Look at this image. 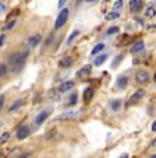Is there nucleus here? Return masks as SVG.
<instances>
[{
    "mask_svg": "<svg viewBox=\"0 0 156 158\" xmlns=\"http://www.w3.org/2000/svg\"><path fill=\"white\" fill-rule=\"evenodd\" d=\"M28 51H30V48L27 46L24 49V52H14V53L10 55L9 59H7V67H9L10 72L20 73L22 70L24 64H25V59L28 56Z\"/></svg>",
    "mask_w": 156,
    "mask_h": 158,
    "instance_id": "nucleus-1",
    "label": "nucleus"
},
{
    "mask_svg": "<svg viewBox=\"0 0 156 158\" xmlns=\"http://www.w3.org/2000/svg\"><path fill=\"white\" fill-rule=\"evenodd\" d=\"M78 116H80V110H67V112H63V114L57 115L54 118V122H67V120L77 119Z\"/></svg>",
    "mask_w": 156,
    "mask_h": 158,
    "instance_id": "nucleus-2",
    "label": "nucleus"
},
{
    "mask_svg": "<svg viewBox=\"0 0 156 158\" xmlns=\"http://www.w3.org/2000/svg\"><path fill=\"white\" fill-rule=\"evenodd\" d=\"M150 80V74L148 70L145 69H139L138 72L135 73V83L139 84V85H145V84H148Z\"/></svg>",
    "mask_w": 156,
    "mask_h": 158,
    "instance_id": "nucleus-3",
    "label": "nucleus"
},
{
    "mask_svg": "<svg viewBox=\"0 0 156 158\" xmlns=\"http://www.w3.org/2000/svg\"><path fill=\"white\" fill-rule=\"evenodd\" d=\"M68 15H70V11H68V9L60 10L59 15H57V18H56V23H54V30H60V28H62L63 25L67 23Z\"/></svg>",
    "mask_w": 156,
    "mask_h": 158,
    "instance_id": "nucleus-4",
    "label": "nucleus"
},
{
    "mask_svg": "<svg viewBox=\"0 0 156 158\" xmlns=\"http://www.w3.org/2000/svg\"><path fill=\"white\" fill-rule=\"evenodd\" d=\"M50 115V109H43L41 110L38 115L35 116V119H34V127H39V126H42L45 123V120L49 118Z\"/></svg>",
    "mask_w": 156,
    "mask_h": 158,
    "instance_id": "nucleus-5",
    "label": "nucleus"
},
{
    "mask_svg": "<svg viewBox=\"0 0 156 158\" xmlns=\"http://www.w3.org/2000/svg\"><path fill=\"white\" fill-rule=\"evenodd\" d=\"M30 134H31V129H30V126H27V125L18 126L17 130H15V137H17V140H25Z\"/></svg>",
    "mask_w": 156,
    "mask_h": 158,
    "instance_id": "nucleus-6",
    "label": "nucleus"
},
{
    "mask_svg": "<svg viewBox=\"0 0 156 158\" xmlns=\"http://www.w3.org/2000/svg\"><path fill=\"white\" fill-rule=\"evenodd\" d=\"M145 95H146V91H145L144 88L137 89L135 93H134L133 95H131V97L128 98V102H127V104H128V105H134V104H137V102L141 101V99L144 98Z\"/></svg>",
    "mask_w": 156,
    "mask_h": 158,
    "instance_id": "nucleus-7",
    "label": "nucleus"
},
{
    "mask_svg": "<svg viewBox=\"0 0 156 158\" xmlns=\"http://www.w3.org/2000/svg\"><path fill=\"white\" fill-rule=\"evenodd\" d=\"M91 73H92V66L91 64H85L75 73V77L84 80V78H88L89 76H91Z\"/></svg>",
    "mask_w": 156,
    "mask_h": 158,
    "instance_id": "nucleus-8",
    "label": "nucleus"
},
{
    "mask_svg": "<svg viewBox=\"0 0 156 158\" xmlns=\"http://www.w3.org/2000/svg\"><path fill=\"white\" fill-rule=\"evenodd\" d=\"M128 7H130V11L137 14V13H139L144 9V2L142 0H130Z\"/></svg>",
    "mask_w": 156,
    "mask_h": 158,
    "instance_id": "nucleus-9",
    "label": "nucleus"
},
{
    "mask_svg": "<svg viewBox=\"0 0 156 158\" xmlns=\"http://www.w3.org/2000/svg\"><path fill=\"white\" fill-rule=\"evenodd\" d=\"M74 85H75V83H74L73 80H67L64 81V83H62L59 85V88H57V91H59L60 94H64V93H68L70 89L74 88Z\"/></svg>",
    "mask_w": 156,
    "mask_h": 158,
    "instance_id": "nucleus-10",
    "label": "nucleus"
},
{
    "mask_svg": "<svg viewBox=\"0 0 156 158\" xmlns=\"http://www.w3.org/2000/svg\"><path fill=\"white\" fill-rule=\"evenodd\" d=\"M144 49H145V42L142 41V39H139V41H137L135 44L130 48V52L133 55H138V53H141V52H144Z\"/></svg>",
    "mask_w": 156,
    "mask_h": 158,
    "instance_id": "nucleus-11",
    "label": "nucleus"
},
{
    "mask_svg": "<svg viewBox=\"0 0 156 158\" xmlns=\"http://www.w3.org/2000/svg\"><path fill=\"white\" fill-rule=\"evenodd\" d=\"M128 85V77L126 74L124 76H118L117 81H116V88L117 89H126Z\"/></svg>",
    "mask_w": 156,
    "mask_h": 158,
    "instance_id": "nucleus-12",
    "label": "nucleus"
},
{
    "mask_svg": "<svg viewBox=\"0 0 156 158\" xmlns=\"http://www.w3.org/2000/svg\"><path fill=\"white\" fill-rule=\"evenodd\" d=\"M121 106H123V101L118 98L112 99V101L109 102V109L112 110V112H118V110L121 109Z\"/></svg>",
    "mask_w": 156,
    "mask_h": 158,
    "instance_id": "nucleus-13",
    "label": "nucleus"
},
{
    "mask_svg": "<svg viewBox=\"0 0 156 158\" xmlns=\"http://www.w3.org/2000/svg\"><path fill=\"white\" fill-rule=\"evenodd\" d=\"M144 17L146 18V20H152L153 17H156V7L153 6V4H149V6L145 9Z\"/></svg>",
    "mask_w": 156,
    "mask_h": 158,
    "instance_id": "nucleus-14",
    "label": "nucleus"
},
{
    "mask_svg": "<svg viewBox=\"0 0 156 158\" xmlns=\"http://www.w3.org/2000/svg\"><path fill=\"white\" fill-rule=\"evenodd\" d=\"M95 95V89L92 88V87H88V88H85V91H84V102L85 104H89V102L92 101V98H94Z\"/></svg>",
    "mask_w": 156,
    "mask_h": 158,
    "instance_id": "nucleus-15",
    "label": "nucleus"
},
{
    "mask_svg": "<svg viewBox=\"0 0 156 158\" xmlns=\"http://www.w3.org/2000/svg\"><path fill=\"white\" fill-rule=\"evenodd\" d=\"M41 41H42V35L41 34H35V35L30 36V39H28V46H30V48H35V46L39 45Z\"/></svg>",
    "mask_w": 156,
    "mask_h": 158,
    "instance_id": "nucleus-16",
    "label": "nucleus"
},
{
    "mask_svg": "<svg viewBox=\"0 0 156 158\" xmlns=\"http://www.w3.org/2000/svg\"><path fill=\"white\" fill-rule=\"evenodd\" d=\"M73 63H74V60H73V57H70V56H64V57H62V59L59 60V66L60 67H63V69L70 67Z\"/></svg>",
    "mask_w": 156,
    "mask_h": 158,
    "instance_id": "nucleus-17",
    "label": "nucleus"
},
{
    "mask_svg": "<svg viewBox=\"0 0 156 158\" xmlns=\"http://www.w3.org/2000/svg\"><path fill=\"white\" fill-rule=\"evenodd\" d=\"M105 48H106V46H105V44H103V42L96 44L94 46V49L91 51V56H98V55H100V52L105 51Z\"/></svg>",
    "mask_w": 156,
    "mask_h": 158,
    "instance_id": "nucleus-18",
    "label": "nucleus"
},
{
    "mask_svg": "<svg viewBox=\"0 0 156 158\" xmlns=\"http://www.w3.org/2000/svg\"><path fill=\"white\" fill-rule=\"evenodd\" d=\"M22 105H24V99H21V98H20V99H15V101L13 102L11 105H10L9 112H10V114H11V112H15V110L20 109V108L22 106Z\"/></svg>",
    "mask_w": 156,
    "mask_h": 158,
    "instance_id": "nucleus-19",
    "label": "nucleus"
},
{
    "mask_svg": "<svg viewBox=\"0 0 156 158\" xmlns=\"http://www.w3.org/2000/svg\"><path fill=\"white\" fill-rule=\"evenodd\" d=\"M106 59H107V55L106 53H102V55H98L96 57H95V60H94V66H102L103 63L106 62Z\"/></svg>",
    "mask_w": 156,
    "mask_h": 158,
    "instance_id": "nucleus-20",
    "label": "nucleus"
},
{
    "mask_svg": "<svg viewBox=\"0 0 156 158\" xmlns=\"http://www.w3.org/2000/svg\"><path fill=\"white\" fill-rule=\"evenodd\" d=\"M78 104V94L77 93H71V95L68 97L67 101V106H74V105Z\"/></svg>",
    "mask_w": 156,
    "mask_h": 158,
    "instance_id": "nucleus-21",
    "label": "nucleus"
},
{
    "mask_svg": "<svg viewBox=\"0 0 156 158\" xmlns=\"http://www.w3.org/2000/svg\"><path fill=\"white\" fill-rule=\"evenodd\" d=\"M78 35H80V30H74L73 32L70 34V36L67 38V41H66V46H70V45L74 42V39H75Z\"/></svg>",
    "mask_w": 156,
    "mask_h": 158,
    "instance_id": "nucleus-22",
    "label": "nucleus"
},
{
    "mask_svg": "<svg viewBox=\"0 0 156 158\" xmlns=\"http://www.w3.org/2000/svg\"><path fill=\"white\" fill-rule=\"evenodd\" d=\"M121 17V14L118 11H110V13H107L106 14V20L107 21H113V20H117V18H120Z\"/></svg>",
    "mask_w": 156,
    "mask_h": 158,
    "instance_id": "nucleus-23",
    "label": "nucleus"
},
{
    "mask_svg": "<svg viewBox=\"0 0 156 158\" xmlns=\"http://www.w3.org/2000/svg\"><path fill=\"white\" fill-rule=\"evenodd\" d=\"M10 131H3V133L0 134V146H3V144H6L7 141L10 140Z\"/></svg>",
    "mask_w": 156,
    "mask_h": 158,
    "instance_id": "nucleus-24",
    "label": "nucleus"
},
{
    "mask_svg": "<svg viewBox=\"0 0 156 158\" xmlns=\"http://www.w3.org/2000/svg\"><path fill=\"white\" fill-rule=\"evenodd\" d=\"M123 57H124V56H123V53H120V55H117V56H116V59L112 62V67H113V69H116V67H117V66L120 64V62L123 60Z\"/></svg>",
    "mask_w": 156,
    "mask_h": 158,
    "instance_id": "nucleus-25",
    "label": "nucleus"
},
{
    "mask_svg": "<svg viewBox=\"0 0 156 158\" xmlns=\"http://www.w3.org/2000/svg\"><path fill=\"white\" fill-rule=\"evenodd\" d=\"M118 31H120L118 27H109L106 30V35H113V34H117Z\"/></svg>",
    "mask_w": 156,
    "mask_h": 158,
    "instance_id": "nucleus-26",
    "label": "nucleus"
},
{
    "mask_svg": "<svg viewBox=\"0 0 156 158\" xmlns=\"http://www.w3.org/2000/svg\"><path fill=\"white\" fill-rule=\"evenodd\" d=\"M7 74V66L0 62V77H4Z\"/></svg>",
    "mask_w": 156,
    "mask_h": 158,
    "instance_id": "nucleus-27",
    "label": "nucleus"
},
{
    "mask_svg": "<svg viewBox=\"0 0 156 158\" xmlns=\"http://www.w3.org/2000/svg\"><path fill=\"white\" fill-rule=\"evenodd\" d=\"M123 4H124L123 0H117V2L113 4V11H117L118 9H121V7H123Z\"/></svg>",
    "mask_w": 156,
    "mask_h": 158,
    "instance_id": "nucleus-28",
    "label": "nucleus"
},
{
    "mask_svg": "<svg viewBox=\"0 0 156 158\" xmlns=\"http://www.w3.org/2000/svg\"><path fill=\"white\" fill-rule=\"evenodd\" d=\"M15 25V20H13V21H10V23H7L6 25L3 27V31H7V30H11L13 27Z\"/></svg>",
    "mask_w": 156,
    "mask_h": 158,
    "instance_id": "nucleus-29",
    "label": "nucleus"
},
{
    "mask_svg": "<svg viewBox=\"0 0 156 158\" xmlns=\"http://www.w3.org/2000/svg\"><path fill=\"white\" fill-rule=\"evenodd\" d=\"M66 3H67V0H59V4H57V6H59L60 10H63L66 6Z\"/></svg>",
    "mask_w": 156,
    "mask_h": 158,
    "instance_id": "nucleus-30",
    "label": "nucleus"
},
{
    "mask_svg": "<svg viewBox=\"0 0 156 158\" xmlns=\"http://www.w3.org/2000/svg\"><path fill=\"white\" fill-rule=\"evenodd\" d=\"M4 95H0V110L3 109V106H4Z\"/></svg>",
    "mask_w": 156,
    "mask_h": 158,
    "instance_id": "nucleus-31",
    "label": "nucleus"
},
{
    "mask_svg": "<svg viewBox=\"0 0 156 158\" xmlns=\"http://www.w3.org/2000/svg\"><path fill=\"white\" fill-rule=\"evenodd\" d=\"M4 41H6V35H4V34H2V35H0V48L3 46Z\"/></svg>",
    "mask_w": 156,
    "mask_h": 158,
    "instance_id": "nucleus-32",
    "label": "nucleus"
},
{
    "mask_svg": "<svg viewBox=\"0 0 156 158\" xmlns=\"http://www.w3.org/2000/svg\"><path fill=\"white\" fill-rule=\"evenodd\" d=\"M3 11H6V4L0 2V13H3Z\"/></svg>",
    "mask_w": 156,
    "mask_h": 158,
    "instance_id": "nucleus-33",
    "label": "nucleus"
},
{
    "mask_svg": "<svg viewBox=\"0 0 156 158\" xmlns=\"http://www.w3.org/2000/svg\"><path fill=\"white\" fill-rule=\"evenodd\" d=\"M150 130H152L153 133H156V120L152 123V126H150Z\"/></svg>",
    "mask_w": 156,
    "mask_h": 158,
    "instance_id": "nucleus-34",
    "label": "nucleus"
},
{
    "mask_svg": "<svg viewBox=\"0 0 156 158\" xmlns=\"http://www.w3.org/2000/svg\"><path fill=\"white\" fill-rule=\"evenodd\" d=\"M28 157H30V154H28V152H24V154H21L18 158H28Z\"/></svg>",
    "mask_w": 156,
    "mask_h": 158,
    "instance_id": "nucleus-35",
    "label": "nucleus"
},
{
    "mask_svg": "<svg viewBox=\"0 0 156 158\" xmlns=\"http://www.w3.org/2000/svg\"><path fill=\"white\" fill-rule=\"evenodd\" d=\"M156 146V139H153L152 141H150V144H149V147H155Z\"/></svg>",
    "mask_w": 156,
    "mask_h": 158,
    "instance_id": "nucleus-36",
    "label": "nucleus"
},
{
    "mask_svg": "<svg viewBox=\"0 0 156 158\" xmlns=\"http://www.w3.org/2000/svg\"><path fill=\"white\" fill-rule=\"evenodd\" d=\"M118 158H128V154H123V155H120Z\"/></svg>",
    "mask_w": 156,
    "mask_h": 158,
    "instance_id": "nucleus-37",
    "label": "nucleus"
},
{
    "mask_svg": "<svg viewBox=\"0 0 156 158\" xmlns=\"http://www.w3.org/2000/svg\"><path fill=\"white\" fill-rule=\"evenodd\" d=\"M86 3H95V2H96V0H85Z\"/></svg>",
    "mask_w": 156,
    "mask_h": 158,
    "instance_id": "nucleus-38",
    "label": "nucleus"
},
{
    "mask_svg": "<svg viewBox=\"0 0 156 158\" xmlns=\"http://www.w3.org/2000/svg\"><path fill=\"white\" fill-rule=\"evenodd\" d=\"M153 83L156 84V73H155V74H153Z\"/></svg>",
    "mask_w": 156,
    "mask_h": 158,
    "instance_id": "nucleus-39",
    "label": "nucleus"
},
{
    "mask_svg": "<svg viewBox=\"0 0 156 158\" xmlns=\"http://www.w3.org/2000/svg\"><path fill=\"white\" fill-rule=\"evenodd\" d=\"M149 158H156V152H155V154H152V155H150Z\"/></svg>",
    "mask_w": 156,
    "mask_h": 158,
    "instance_id": "nucleus-40",
    "label": "nucleus"
},
{
    "mask_svg": "<svg viewBox=\"0 0 156 158\" xmlns=\"http://www.w3.org/2000/svg\"><path fill=\"white\" fill-rule=\"evenodd\" d=\"M2 125H3V123H2V120H0V127H2Z\"/></svg>",
    "mask_w": 156,
    "mask_h": 158,
    "instance_id": "nucleus-41",
    "label": "nucleus"
}]
</instances>
